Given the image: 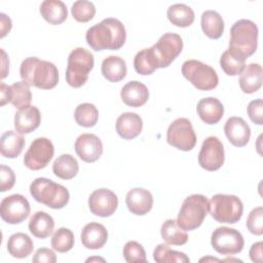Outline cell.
<instances>
[{"label": "cell", "instance_id": "cell-1", "mask_svg": "<svg viewBox=\"0 0 263 263\" xmlns=\"http://www.w3.org/2000/svg\"><path fill=\"white\" fill-rule=\"evenodd\" d=\"M85 39L87 44L96 51L104 49L117 50L125 43L126 32L119 20L107 17L90 27L86 31Z\"/></svg>", "mask_w": 263, "mask_h": 263}, {"label": "cell", "instance_id": "cell-2", "mask_svg": "<svg viewBox=\"0 0 263 263\" xmlns=\"http://www.w3.org/2000/svg\"><path fill=\"white\" fill-rule=\"evenodd\" d=\"M20 74L29 86L41 89H51L59 82V71L54 64L36 57H29L22 62Z\"/></svg>", "mask_w": 263, "mask_h": 263}, {"label": "cell", "instance_id": "cell-3", "mask_svg": "<svg viewBox=\"0 0 263 263\" xmlns=\"http://www.w3.org/2000/svg\"><path fill=\"white\" fill-rule=\"evenodd\" d=\"M258 44V27L247 18L236 21L230 29L229 49L246 60L255 53Z\"/></svg>", "mask_w": 263, "mask_h": 263}, {"label": "cell", "instance_id": "cell-4", "mask_svg": "<svg viewBox=\"0 0 263 263\" xmlns=\"http://www.w3.org/2000/svg\"><path fill=\"white\" fill-rule=\"evenodd\" d=\"M30 193L36 201L54 210L64 208L70 199L66 187L47 178L35 179L30 185Z\"/></svg>", "mask_w": 263, "mask_h": 263}, {"label": "cell", "instance_id": "cell-5", "mask_svg": "<svg viewBox=\"0 0 263 263\" xmlns=\"http://www.w3.org/2000/svg\"><path fill=\"white\" fill-rule=\"evenodd\" d=\"M93 65L95 59L90 51L82 47L73 49L68 57V65L66 69L67 83L75 88L85 84Z\"/></svg>", "mask_w": 263, "mask_h": 263}, {"label": "cell", "instance_id": "cell-6", "mask_svg": "<svg viewBox=\"0 0 263 263\" xmlns=\"http://www.w3.org/2000/svg\"><path fill=\"white\" fill-rule=\"evenodd\" d=\"M209 211V200L202 194H192L186 197L178 214L177 223L185 231L198 228Z\"/></svg>", "mask_w": 263, "mask_h": 263}, {"label": "cell", "instance_id": "cell-7", "mask_svg": "<svg viewBox=\"0 0 263 263\" xmlns=\"http://www.w3.org/2000/svg\"><path fill=\"white\" fill-rule=\"evenodd\" d=\"M209 211L217 222L234 224L242 216L243 204L235 195L216 194L209 201Z\"/></svg>", "mask_w": 263, "mask_h": 263}, {"label": "cell", "instance_id": "cell-8", "mask_svg": "<svg viewBox=\"0 0 263 263\" xmlns=\"http://www.w3.org/2000/svg\"><path fill=\"white\" fill-rule=\"evenodd\" d=\"M182 74L199 90L214 89L219 82L216 70L197 60L184 62L182 65Z\"/></svg>", "mask_w": 263, "mask_h": 263}, {"label": "cell", "instance_id": "cell-9", "mask_svg": "<svg viewBox=\"0 0 263 263\" xmlns=\"http://www.w3.org/2000/svg\"><path fill=\"white\" fill-rule=\"evenodd\" d=\"M211 245L219 254L230 256L241 252L245 246V240L238 230L222 226L213 231Z\"/></svg>", "mask_w": 263, "mask_h": 263}, {"label": "cell", "instance_id": "cell-10", "mask_svg": "<svg viewBox=\"0 0 263 263\" xmlns=\"http://www.w3.org/2000/svg\"><path fill=\"white\" fill-rule=\"evenodd\" d=\"M167 143L182 151H190L196 144V135L192 123L187 118H177L166 132Z\"/></svg>", "mask_w": 263, "mask_h": 263}, {"label": "cell", "instance_id": "cell-11", "mask_svg": "<svg viewBox=\"0 0 263 263\" xmlns=\"http://www.w3.org/2000/svg\"><path fill=\"white\" fill-rule=\"evenodd\" d=\"M158 68H166L181 53L183 40L176 33H165L151 46Z\"/></svg>", "mask_w": 263, "mask_h": 263}, {"label": "cell", "instance_id": "cell-12", "mask_svg": "<svg viewBox=\"0 0 263 263\" xmlns=\"http://www.w3.org/2000/svg\"><path fill=\"white\" fill-rule=\"evenodd\" d=\"M54 147L50 140L41 137L35 139L24 156V164L32 171L44 168L53 157Z\"/></svg>", "mask_w": 263, "mask_h": 263}, {"label": "cell", "instance_id": "cell-13", "mask_svg": "<svg viewBox=\"0 0 263 263\" xmlns=\"http://www.w3.org/2000/svg\"><path fill=\"white\" fill-rule=\"evenodd\" d=\"M30 212V203L22 194L9 195L0 203V216L8 224L22 223L29 217Z\"/></svg>", "mask_w": 263, "mask_h": 263}, {"label": "cell", "instance_id": "cell-14", "mask_svg": "<svg viewBox=\"0 0 263 263\" xmlns=\"http://www.w3.org/2000/svg\"><path fill=\"white\" fill-rule=\"evenodd\" d=\"M225 160L224 147L222 142L214 136L208 137L200 148L198 154L199 165L209 172L219 170Z\"/></svg>", "mask_w": 263, "mask_h": 263}, {"label": "cell", "instance_id": "cell-15", "mask_svg": "<svg viewBox=\"0 0 263 263\" xmlns=\"http://www.w3.org/2000/svg\"><path fill=\"white\" fill-rule=\"evenodd\" d=\"M118 206L116 194L107 188L95 190L88 197V208L90 212L99 217L112 216Z\"/></svg>", "mask_w": 263, "mask_h": 263}, {"label": "cell", "instance_id": "cell-16", "mask_svg": "<svg viewBox=\"0 0 263 263\" xmlns=\"http://www.w3.org/2000/svg\"><path fill=\"white\" fill-rule=\"evenodd\" d=\"M1 106L7 103H11L17 109H24L29 107L32 101V93L30 86L24 81H16L11 85L1 83Z\"/></svg>", "mask_w": 263, "mask_h": 263}, {"label": "cell", "instance_id": "cell-17", "mask_svg": "<svg viewBox=\"0 0 263 263\" xmlns=\"http://www.w3.org/2000/svg\"><path fill=\"white\" fill-rule=\"evenodd\" d=\"M75 152L85 162H95L103 154V144L93 134H82L75 141Z\"/></svg>", "mask_w": 263, "mask_h": 263}, {"label": "cell", "instance_id": "cell-18", "mask_svg": "<svg viewBox=\"0 0 263 263\" xmlns=\"http://www.w3.org/2000/svg\"><path fill=\"white\" fill-rule=\"evenodd\" d=\"M224 132L228 141L236 147H243L250 141L251 128L241 117L228 118L224 125Z\"/></svg>", "mask_w": 263, "mask_h": 263}, {"label": "cell", "instance_id": "cell-19", "mask_svg": "<svg viewBox=\"0 0 263 263\" xmlns=\"http://www.w3.org/2000/svg\"><path fill=\"white\" fill-rule=\"evenodd\" d=\"M128 211L137 216L146 215L153 206V196L150 191L144 188L130 189L125 197Z\"/></svg>", "mask_w": 263, "mask_h": 263}, {"label": "cell", "instance_id": "cell-20", "mask_svg": "<svg viewBox=\"0 0 263 263\" xmlns=\"http://www.w3.org/2000/svg\"><path fill=\"white\" fill-rule=\"evenodd\" d=\"M82 245L89 250H98L105 246L108 239V232L104 225L90 222L86 224L80 234Z\"/></svg>", "mask_w": 263, "mask_h": 263}, {"label": "cell", "instance_id": "cell-21", "mask_svg": "<svg viewBox=\"0 0 263 263\" xmlns=\"http://www.w3.org/2000/svg\"><path fill=\"white\" fill-rule=\"evenodd\" d=\"M120 97L125 105L137 108L143 106L148 101L149 90L144 83L134 80L123 85Z\"/></svg>", "mask_w": 263, "mask_h": 263}, {"label": "cell", "instance_id": "cell-22", "mask_svg": "<svg viewBox=\"0 0 263 263\" xmlns=\"http://www.w3.org/2000/svg\"><path fill=\"white\" fill-rule=\"evenodd\" d=\"M143 128V120L140 115L133 112H125L116 120V132L124 140H132L138 137Z\"/></svg>", "mask_w": 263, "mask_h": 263}, {"label": "cell", "instance_id": "cell-23", "mask_svg": "<svg viewBox=\"0 0 263 263\" xmlns=\"http://www.w3.org/2000/svg\"><path fill=\"white\" fill-rule=\"evenodd\" d=\"M41 121L40 111L35 106L20 109L14 115V127L20 134H29L35 130Z\"/></svg>", "mask_w": 263, "mask_h": 263}, {"label": "cell", "instance_id": "cell-24", "mask_svg": "<svg viewBox=\"0 0 263 263\" xmlns=\"http://www.w3.org/2000/svg\"><path fill=\"white\" fill-rule=\"evenodd\" d=\"M196 111L200 119L208 124L218 123L224 114L223 104L214 97L201 99L196 106Z\"/></svg>", "mask_w": 263, "mask_h": 263}, {"label": "cell", "instance_id": "cell-25", "mask_svg": "<svg viewBox=\"0 0 263 263\" xmlns=\"http://www.w3.org/2000/svg\"><path fill=\"white\" fill-rule=\"evenodd\" d=\"M239 86L245 93H253L262 85V67L259 64H249L240 73Z\"/></svg>", "mask_w": 263, "mask_h": 263}, {"label": "cell", "instance_id": "cell-26", "mask_svg": "<svg viewBox=\"0 0 263 263\" xmlns=\"http://www.w3.org/2000/svg\"><path fill=\"white\" fill-rule=\"evenodd\" d=\"M24 137L14 130L5 132L0 139V151L6 158L17 157L25 147Z\"/></svg>", "mask_w": 263, "mask_h": 263}, {"label": "cell", "instance_id": "cell-27", "mask_svg": "<svg viewBox=\"0 0 263 263\" xmlns=\"http://www.w3.org/2000/svg\"><path fill=\"white\" fill-rule=\"evenodd\" d=\"M34 243L31 237L23 232H16L10 235L7 241V251L14 258L23 259L32 254Z\"/></svg>", "mask_w": 263, "mask_h": 263}, {"label": "cell", "instance_id": "cell-28", "mask_svg": "<svg viewBox=\"0 0 263 263\" xmlns=\"http://www.w3.org/2000/svg\"><path fill=\"white\" fill-rule=\"evenodd\" d=\"M40 13L51 25H60L66 21L68 10L61 0H45L40 5Z\"/></svg>", "mask_w": 263, "mask_h": 263}, {"label": "cell", "instance_id": "cell-29", "mask_svg": "<svg viewBox=\"0 0 263 263\" xmlns=\"http://www.w3.org/2000/svg\"><path fill=\"white\" fill-rule=\"evenodd\" d=\"M29 230L37 238L48 237L54 228V221L52 217L42 211L33 214L29 221Z\"/></svg>", "mask_w": 263, "mask_h": 263}, {"label": "cell", "instance_id": "cell-30", "mask_svg": "<svg viewBox=\"0 0 263 263\" xmlns=\"http://www.w3.org/2000/svg\"><path fill=\"white\" fill-rule=\"evenodd\" d=\"M101 70L103 76L111 82H118L122 80L127 72L125 61L117 55H110L104 59Z\"/></svg>", "mask_w": 263, "mask_h": 263}, {"label": "cell", "instance_id": "cell-31", "mask_svg": "<svg viewBox=\"0 0 263 263\" xmlns=\"http://www.w3.org/2000/svg\"><path fill=\"white\" fill-rule=\"evenodd\" d=\"M200 25L203 33L212 38L218 39L224 32V21L222 16L215 10H205L201 14Z\"/></svg>", "mask_w": 263, "mask_h": 263}, {"label": "cell", "instance_id": "cell-32", "mask_svg": "<svg viewBox=\"0 0 263 263\" xmlns=\"http://www.w3.org/2000/svg\"><path fill=\"white\" fill-rule=\"evenodd\" d=\"M166 15L173 25L181 28L189 27L192 25L195 17L193 9L183 3H176L171 5L167 8Z\"/></svg>", "mask_w": 263, "mask_h": 263}, {"label": "cell", "instance_id": "cell-33", "mask_svg": "<svg viewBox=\"0 0 263 263\" xmlns=\"http://www.w3.org/2000/svg\"><path fill=\"white\" fill-rule=\"evenodd\" d=\"M79 171V165L72 155L70 154H62L60 155L52 164L53 174L63 180H71L73 179Z\"/></svg>", "mask_w": 263, "mask_h": 263}, {"label": "cell", "instance_id": "cell-34", "mask_svg": "<svg viewBox=\"0 0 263 263\" xmlns=\"http://www.w3.org/2000/svg\"><path fill=\"white\" fill-rule=\"evenodd\" d=\"M160 234L162 239L168 245L183 246L188 240V234L174 219H167L163 222L160 228Z\"/></svg>", "mask_w": 263, "mask_h": 263}, {"label": "cell", "instance_id": "cell-35", "mask_svg": "<svg viewBox=\"0 0 263 263\" xmlns=\"http://www.w3.org/2000/svg\"><path fill=\"white\" fill-rule=\"evenodd\" d=\"M220 66L227 75L236 76L243 71L246 67V59L228 48L220 58Z\"/></svg>", "mask_w": 263, "mask_h": 263}, {"label": "cell", "instance_id": "cell-36", "mask_svg": "<svg viewBox=\"0 0 263 263\" xmlns=\"http://www.w3.org/2000/svg\"><path fill=\"white\" fill-rule=\"evenodd\" d=\"M134 67L136 72L141 75H150L158 69L151 47L144 48L135 55Z\"/></svg>", "mask_w": 263, "mask_h": 263}, {"label": "cell", "instance_id": "cell-37", "mask_svg": "<svg viewBox=\"0 0 263 263\" xmlns=\"http://www.w3.org/2000/svg\"><path fill=\"white\" fill-rule=\"evenodd\" d=\"M153 259L157 263H188L190 259L183 252L172 250L165 243H159L153 251Z\"/></svg>", "mask_w": 263, "mask_h": 263}, {"label": "cell", "instance_id": "cell-38", "mask_svg": "<svg viewBox=\"0 0 263 263\" xmlns=\"http://www.w3.org/2000/svg\"><path fill=\"white\" fill-rule=\"evenodd\" d=\"M74 118L77 124L83 127H92L99 119V111L93 104L83 103L76 107Z\"/></svg>", "mask_w": 263, "mask_h": 263}, {"label": "cell", "instance_id": "cell-39", "mask_svg": "<svg viewBox=\"0 0 263 263\" xmlns=\"http://www.w3.org/2000/svg\"><path fill=\"white\" fill-rule=\"evenodd\" d=\"M74 234L66 227H61L51 237V247L59 253L69 252L74 247Z\"/></svg>", "mask_w": 263, "mask_h": 263}, {"label": "cell", "instance_id": "cell-40", "mask_svg": "<svg viewBox=\"0 0 263 263\" xmlns=\"http://www.w3.org/2000/svg\"><path fill=\"white\" fill-rule=\"evenodd\" d=\"M71 13L77 22L86 23L92 20V17L95 16L96 7L90 1L78 0L72 4Z\"/></svg>", "mask_w": 263, "mask_h": 263}, {"label": "cell", "instance_id": "cell-41", "mask_svg": "<svg viewBox=\"0 0 263 263\" xmlns=\"http://www.w3.org/2000/svg\"><path fill=\"white\" fill-rule=\"evenodd\" d=\"M123 257L126 262L145 263L147 261L146 252L142 245L135 240L127 241L123 247Z\"/></svg>", "mask_w": 263, "mask_h": 263}, {"label": "cell", "instance_id": "cell-42", "mask_svg": "<svg viewBox=\"0 0 263 263\" xmlns=\"http://www.w3.org/2000/svg\"><path fill=\"white\" fill-rule=\"evenodd\" d=\"M247 228L255 235H262L263 233V208L257 206L251 211L247 219Z\"/></svg>", "mask_w": 263, "mask_h": 263}, {"label": "cell", "instance_id": "cell-43", "mask_svg": "<svg viewBox=\"0 0 263 263\" xmlns=\"http://www.w3.org/2000/svg\"><path fill=\"white\" fill-rule=\"evenodd\" d=\"M248 115L250 119L258 124H263V101L261 99L253 100L248 105Z\"/></svg>", "mask_w": 263, "mask_h": 263}, {"label": "cell", "instance_id": "cell-44", "mask_svg": "<svg viewBox=\"0 0 263 263\" xmlns=\"http://www.w3.org/2000/svg\"><path fill=\"white\" fill-rule=\"evenodd\" d=\"M0 191L5 192L7 190H10L14 183H15V175L13 171L4 164H1L0 166Z\"/></svg>", "mask_w": 263, "mask_h": 263}, {"label": "cell", "instance_id": "cell-45", "mask_svg": "<svg viewBox=\"0 0 263 263\" xmlns=\"http://www.w3.org/2000/svg\"><path fill=\"white\" fill-rule=\"evenodd\" d=\"M32 261L34 263H55L57 256L52 250L47 248H40L34 254Z\"/></svg>", "mask_w": 263, "mask_h": 263}, {"label": "cell", "instance_id": "cell-46", "mask_svg": "<svg viewBox=\"0 0 263 263\" xmlns=\"http://www.w3.org/2000/svg\"><path fill=\"white\" fill-rule=\"evenodd\" d=\"M262 248H263V242L262 241H258L252 245L249 255L250 258L253 262L256 263H261L262 259H263V255H262Z\"/></svg>", "mask_w": 263, "mask_h": 263}, {"label": "cell", "instance_id": "cell-47", "mask_svg": "<svg viewBox=\"0 0 263 263\" xmlns=\"http://www.w3.org/2000/svg\"><path fill=\"white\" fill-rule=\"evenodd\" d=\"M0 18H1V35H0V37L3 38L11 29V20L5 13H0Z\"/></svg>", "mask_w": 263, "mask_h": 263}, {"label": "cell", "instance_id": "cell-48", "mask_svg": "<svg viewBox=\"0 0 263 263\" xmlns=\"http://www.w3.org/2000/svg\"><path fill=\"white\" fill-rule=\"evenodd\" d=\"M2 53V78H5L8 74V67H9V61L6 57V53L3 49H1Z\"/></svg>", "mask_w": 263, "mask_h": 263}, {"label": "cell", "instance_id": "cell-49", "mask_svg": "<svg viewBox=\"0 0 263 263\" xmlns=\"http://www.w3.org/2000/svg\"><path fill=\"white\" fill-rule=\"evenodd\" d=\"M89 261H90V262H91V261H103V262H104L105 260L102 259V258H88V259L86 260V262H89Z\"/></svg>", "mask_w": 263, "mask_h": 263}]
</instances>
